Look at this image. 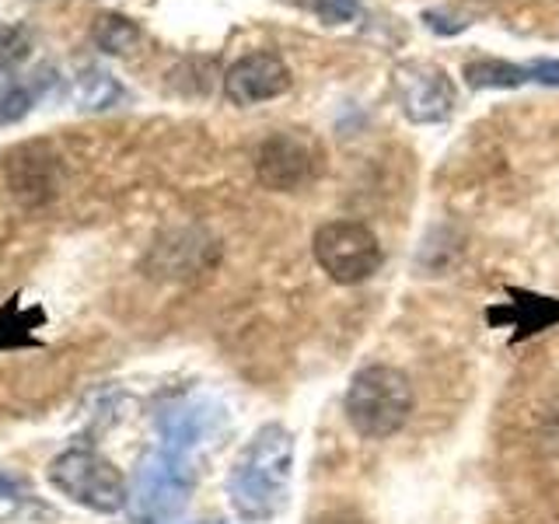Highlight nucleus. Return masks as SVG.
<instances>
[{
  "instance_id": "f8f14e48",
  "label": "nucleus",
  "mask_w": 559,
  "mask_h": 524,
  "mask_svg": "<svg viewBox=\"0 0 559 524\" xmlns=\"http://www.w3.org/2000/svg\"><path fill=\"white\" fill-rule=\"evenodd\" d=\"M122 98V87L112 74H105L102 67H87L81 81H78V102L81 109H92V112H102V109H112V105Z\"/></svg>"
},
{
  "instance_id": "4468645a",
  "label": "nucleus",
  "mask_w": 559,
  "mask_h": 524,
  "mask_svg": "<svg viewBox=\"0 0 559 524\" xmlns=\"http://www.w3.org/2000/svg\"><path fill=\"white\" fill-rule=\"evenodd\" d=\"M28 52H32V32L22 25L0 22V70L28 60Z\"/></svg>"
},
{
  "instance_id": "dca6fc26",
  "label": "nucleus",
  "mask_w": 559,
  "mask_h": 524,
  "mask_svg": "<svg viewBox=\"0 0 559 524\" xmlns=\"http://www.w3.org/2000/svg\"><path fill=\"white\" fill-rule=\"evenodd\" d=\"M535 70V84L559 87V60H532Z\"/></svg>"
},
{
  "instance_id": "f257e3e1",
  "label": "nucleus",
  "mask_w": 559,
  "mask_h": 524,
  "mask_svg": "<svg viewBox=\"0 0 559 524\" xmlns=\"http://www.w3.org/2000/svg\"><path fill=\"white\" fill-rule=\"evenodd\" d=\"M294 437L284 427H262L241 451L231 476V497L245 517H273L290 489Z\"/></svg>"
},
{
  "instance_id": "7ed1b4c3",
  "label": "nucleus",
  "mask_w": 559,
  "mask_h": 524,
  "mask_svg": "<svg viewBox=\"0 0 559 524\" xmlns=\"http://www.w3.org/2000/svg\"><path fill=\"white\" fill-rule=\"evenodd\" d=\"M314 262L343 287L371 279L381 266V245L374 231L360 221H329L311 238Z\"/></svg>"
},
{
  "instance_id": "6e6552de",
  "label": "nucleus",
  "mask_w": 559,
  "mask_h": 524,
  "mask_svg": "<svg viewBox=\"0 0 559 524\" xmlns=\"http://www.w3.org/2000/svg\"><path fill=\"white\" fill-rule=\"evenodd\" d=\"M8 186L25 206H43L60 192V162L57 154L32 144L8 157Z\"/></svg>"
},
{
  "instance_id": "9b49d317",
  "label": "nucleus",
  "mask_w": 559,
  "mask_h": 524,
  "mask_svg": "<svg viewBox=\"0 0 559 524\" xmlns=\"http://www.w3.org/2000/svg\"><path fill=\"white\" fill-rule=\"evenodd\" d=\"M92 39L102 52H109V57H127L133 52L140 43H144V32H140L136 22H130L127 14H98L95 25H92Z\"/></svg>"
},
{
  "instance_id": "0eeeda50",
  "label": "nucleus",
  "mask_w": 559,
  "mask_h": 524,
  "mask_svg": "<svg viewBox=\"0 0 559 524\" xmlns=\"http://www.w3.org/2000/svg\"><path fill=\"white\" fill-rule=\"evenodd\" d=\"M287 87H290V70L276 52H249V57L227 67L224 74V95L238 109L287 95Z\"/></svg>"
},
{
  "instance_id": "39448f33",
  "label": "nucleus",
  "mask_w": 559,
  "mask_h": 524,
  "mask_svg": "<svg viewBox=\"0 0 559 524\" xmlns=\"http://www.w3.org/2000/svg\"><path fill=\"white\" fill-rule=\"evenodd\" d=\"M255 175L273 192H294L322 175V147L301 133H273L255 154Z\"/></svg>"
},
{
  "instance_id": "9d476101",
  "label": "nucleus",
  "mask_w": 559,
  "mask_h": 524,
  "mask_svg": "<svg viewBox=\"0 0 559 524\" xmlns=\"http://www.w3.org/2000/svg\"><path fill=\"white\" fill-rule=\"evenodd\" d=\"M524 301H511L507 311L493 308L489 311V322H500L507 319L514 329H521L518 336H528V332H542L549 329L552 322H559V301L552 297H535V294H521Z\"/></svg>"
},
{
  "instance_id": "ddd939ff",
  "label": "nucleus",
  "mask_w": 559,
  "mask_h": 524,
  "mask_svg": "<svg viewBox=\"0 0 559 524\" xmlns=\"http://www.w3.org/2000/svg\"><path fill=\"white\" fill-rule=\"evenodd\" d=\"M46 78H49V70H39V81H35L32 87L17 84V87H8V92H0V127L25 119L32 112V105H35V98H39Z\"/></svg>"
},
{
  "instance_id": "20e7f679",
  "label": "nucleus",
  "mask_w": 559,
  "mask_h": 524,
  "mask_svg": "<svg viewBox=\"0 0 559 524\" xmlns=\"http://www.w3.org/2000/svg\"><path fill=\"white\" fill-rule=\"evenodd\" d=\"M395 95L402 112L409 122H444L454 105H459V92L454 81L448 78L444 67H437L430 60H406L395 67Z\"/></svg>"
},
{
  "instance_id": "423d86ee",
  "label": "nucleus",
  "mask_w": 559,
  "mask_h": 524,
  "mask_svg": "<svg viewBox=\"0 0 559 524\" xmlns=\"http://www.w3.org/2000/svg\"><path fill=\"white\" fill-rule=\"evenodd\" d=\"M52 483H57L67 497H74L78 503L95 507V511H119L122 500H127V486L122 476L102 462L98 454L87 451H70L52 465Z\"/></svg>"
},
{
  "instance_id": "f03ea898",
  "label": "nucleus",
  "mask_w": 559,
  "mask_h": 524,
  "mask_svg": "<svg viewBox=\"0 0 559 524\" xmlns=\"http://www.w3.org/2000/svg\"><path fill=\"white\" fill-rule=\"evenodd\" d=\"M413 384L389 364H371L354 374L346 389V419L367 441H384L399 433L413 416Z\"/></svg>"
},
{
  "instance_id": "2eb2a0df",
  "label": "nucleus",
  "mask_w": 559,
  "mask_h": 524,
  "mask_svg": "<svg viewBox=\"0 0 559 524\" xmlns=\"http://www.w3.org/2000/svg\"><path fill=\"white\" fill-rule=\"evenodd\" d=\"M314 11L325 25H346L360 14V0H314Z\"/></svg>"
},
{
  "instance_id": "1a4fd4ad",
  "label": "nucleus",
  "mask_w": 559,
  "mask_h": 524,
  "mask_svg": "<svg viewBox=\"0 0 559 524\" xmlns=\"http://www.w3.org/2000/svg\"><path fill=\"white\" fill-rule=\"evenodd\" d=\"M462 78L468 87H521V84H535V70L532 63H511V60H497V57H479L468 60L462 67Z\"/></svg>"
}]
</instances>
